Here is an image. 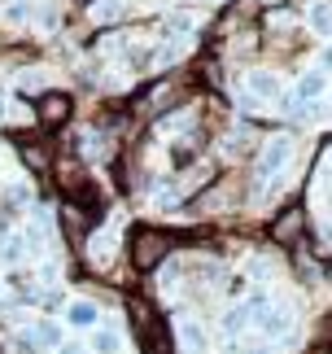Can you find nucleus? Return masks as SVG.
Segmentation results:
<instances>
[{"label": "nucleus", "mask_w": 332, "mask_h": 354, "mask_svg": "<svg viewBox=\"0 0 332 354\" xmlns=\"http://www.w3.org/2000/svg\"><path fill=\"white\" fill-rule=\"evenodd\" d=\"M57 354H88V350H83V346H62Z\"/></svg>", "instance_id": "412c9836"}, {"label": "nucleus", "mask_w": 332, "mask_h": 354, "mask_svg": "<svg viewBox=\"0 0 332 354\" xmlns=\"http://www.w3.org/2000/svg\"><path fill=\"white\" fill-rule=\"evenodd\" d=\"M53 175H57V188H62V201H83L92 206V175H88V162H83L75 149H57L53 153Z\"/></svg>", "instance_id": "f03ea898"}, {"label": "nucleus", "mask_w": 332, "mask_h": 354, "mask_svg": "<svg viewBox=\"0 0 332 354\" xmlns=\"http://www.w3.org/2000/svg\"><path fill=\"white\" fill-rule=\"evenodd\" d=\"M92 350L96 354H118L122 350V337L109 333V328H101V333H92Z\"/></svg>", "instance_id": "a211bd4d"}, {"label": "nucleus", "mask_w": 332, "mask_h": 354, "mask_svg": "<svg viewBox=\"0 0 332 354\" xmlns=\"http://www.w3.org/2000/svg\"><path fill=\"white\" fill-rule=\"evenodd\" d=\"M328 62H332V48H328Z\"/></svg>", "instance_id": "b1692460"}, {"label": "nucleus", "mask_w": 332, "mask_h": 354, "mask_svg": "<svg viewBox=\"0 0 332 354\" xmlns=\"http://www.w3.org/2000/svg\"><path fill=\"white\" fill-rule=\"evenodd\" d=\"M306 26L315 35H332V5H311V13H306Z\"/></svg>", "instance_id": "2eb2a0df"}, {"label": "nucleus", "mask_w": 332, "mask_h": 354, "mask_svg": "<svg viewBox=\"0 0 332 354\" xmlns=\"http://www.w3.org/2000/svg\"><path fill=\"white\" fill-rule=\"evenodd\" d=\"M166 31H171V35H188L192 31V18H188V13H175V18L166 22Z\"/></svg>", "instance_id": "aec40b11"}, {"label": "nucleus", "mask_w": 332, "mask_h": 354, "mask_svg": "<svg viewBox=\"0 0 332 354\" xmlns=\"http://www.w3.org/2000/svg\"><path fill=\"white\" fill-rule=\"evenodd\" d=\"M171 250H175V236L166 227H154V223L131 227V236H127V258H131L136 271H158L171 258Z\"/></svg>", "instance_id": "f257e3e1"}, {"label": "nucleus", "mask_w": 332, "mask_h": 354, "mask_svg": "<svg viewBox=\"0 0 332 354\" xmlns=\"http://www.w3.org/2000/svg\"><path fill=\"white\" fill-rule=\"evenodd\" d=\"M237 201H241V188L232 184V180H214V184H205V193H197V206L201 214H228V210H237Z\"/></svg>", "instance_id": "39448f33"}, {"label": "nucleus", "mask_w": 332, "mask_h": 354, "mask_svg": "<svg viewBox=\"0 0 332 354\" xmlns=\"http://www.w3.org/2000/svg\"><path fill=\"white\" fill-rule=\"evenodd\" d=\"M249 354H271V350H249Z\"/></svg>", "instance_id": "5701e85b"}, {"label": "nucleus", "mask_w": 332, "mask_h": 354, "mask_svg": "<svg viewBox=\"0 0 332 354\" xmlns=\"http://www.w3.org/2000/svg\"><path fill=\"white\" fill-rule=\"evenodd\" d=\"M31 18H35L31 0H9V5H5V22L9 26H22V22H31Z\"/></svg>", "instance_id": "dca6fc26"}, {"label": "nucleus", "mask_w": 332, "mask_h": 354, "mask_svg": "<svg viewBox=\"0 0 332 354\" xmlns=\"http://www.w3.org/2000/svg\"><path fill=\"white\" fill-rule=\"evenodd\" d=\"M293 162V140L288 136H275V140L262 145V153H258V180H280V171Z\"/></svg>", "instance_id": "423d86ee"}, {"label": "nucleus", "mask_w": 332, "mask_h": 354, "mask_svg": "<svg viewBox=\"0 0 332 354\" xmlns=\"http://www.w3.org/2000/svg\"><path fill=\"white\" fill-rule=\"evenodd\" d=\"M245 324H249V306H232L228 315H223V333H228V337H241Z\"/></svg>", "instance_id": "f3484780"}, {"label": "nucleus", "mask_w": 332, "mask_h": 354, "mask_svg": "<svg viewBox=\"0 0 332 354\" xmlns=\"http://www.w3.org/2000/svg\"><path fill=\"white\" fill-rule=\"evenodd\" d=\"M320 354H332V350H320Z\"/></svg>", "instance_id": "393cba45"}, {"label": "nucleus", "mask_w": 332, "mask_h": 354, "mask_svg": "<svg viewBox=\"0 0 332 354\" xmlns=\"http://www.w3.org/2000/svg\"><path fill=\"white\" fill-rule=\"evenodd\" d=\"M118 0H101V5H92V22H114L118 18Z\"/></svg>", "instance_id": "6ab92c4d"}, {"label": "nucleus", "mask_w": 332, "mask_h": 354, "mask_svg": "<svg viewBox=\"0 0 332 354\" xmlns=\"http://www.w3.org/2000/svg\"><path fill=\"white\" fill-rule=\"evenodd\" d=\"M179 342H184V350L201 354L205 350V328H201L197 319H184V324H179Z\"/></svg>", "instance_id": "4468645a"}, {"label": "nucleus", "mask_w": 332, "mask_h": 354, "mask_svg": "<svg viewBox=\"0 0 332 354\" xmlns=\"http://www.w3.org/2000/svg\"><path fill=\"white\" fill-rule=\"evenodd\" d=\"M57 223H62V236L71 241V250H83L88 236H92V227H96L92 206H83V201H62V206H57Z\"/></svg>", "instance_id": "7ed1b4c3"}, {"label": "nucleus", "mask_w": 332, "mask_h": 354, "mask_svg": "<svg viewBox=\"0 0 332 354\" xmlns=\"http://www.w3.org/2000/svg\"><path fill=\"white\" fill-rule=\"evenodd\" d=\"M71 114H75V101L66 97V92H39L35 97L39 127H62V122H71Z\"/></svg>", "instance_id": "0eeeda50"}, {"label": "nucleus", "mask_w": 332, "mask_h": 354, "mask_svg": "<svg viewBox=\"0 0 332 354\" xmlns=\"http://www.w3.org/2000/svg\"><path fill=\"white\" fill-rule=\"evenodd\" d=\"M258 328H262V337H271V342H284V337L293 333V310H288V306L258 310Z\"/></svg>", "instance_id": "6e6552de"}, {"label": "nucleus", "mask_w": 332, "mask_h": 354, "mask_svg": "<svg viewBox=\"0 0 332 354\" xmlns=\"http://www.w3.org/2000/svg\"><path fill=\"white\" fill-rule=\"evenodd\" d=\"M31 346L62 350V346H66V333H62V324H53V319H39L35 328H31Z\"/></svg>", "instance_id": "9d476101"}, {"label": "nucleus", "mask_w": 332, "mask_h": 354, "mask_svg": "<svg viewBox=\"0 0 332 354\" xmlns=\"http://www.w3.org/2000/svg\"><path fill=\"white\" fill-rule=\"evenodd\" d=\"M18 158H22V167H31L35 175L53 171V145H48V140H22Z\"/></svg>", "instance_id": "1a4fd4ad"}, {"label": "nucleus", "mask_w": 332, "mask_h": 354, "mask_svg": "<svg viewBox=\"0 0 332 354\" xmlns=\"http://www.w3.org/2000/svg\"><path fill=\"white\" fill-rule=\"evenodd\" d=\"M66 319H71L75 328H96V319H101V310H96V302H75L71 310H66Z\"/></svg>", "instance_id": "ddd939ff"}, {"label": "nucleus", "mask_w": 332, "mask_h": 354, "mask_svg": "<svg viewBox=\"0 0 332 354\" xmlns=\"http://www.w3.org/2000/svg\"><path fill=\"white\" fill-rule=\"evenodd\" d=\"M302 236H306V210H302V206H284V210L271 219V245L293 250Z\"/></svg>", "instance_id": "20e7f679"}, {"label": "nucleus", "mask_w": 332, "mask_h": 354, "mask_svg": "<svg viewBox=\"0 0 332 354\" xmlns=\"http://www.w3.org/2000/svg\"><path fill=\"white\" fill-rule=\"evenodd\" d=\"M0 122H5V101H0Z\"/></svg>", "instance_id": "4be33fe9"}, {"label": "nucleus", "mask_w": 332, "mask_h": 354, "mask_svg": "<svg viewBox=\"0 0 332 354\" xmlns=\"http://www.w3.org/2000/svg\"><path fill=\"white\" fill-rule=\"evenodd\" d=\"M324 88H328V75H324V71H306V75L297 79V92H293V97H297V101H311V105H315V101L324 97Z\"/></svg>", "instance_id": "9b49d317"}, {"label": "nucleus", "mask_w": 332, "mask_h": 354, "mask_svg": "<svg viewBox=\"0 0 332 354\" xmlns=\"http://www.w3.org/2000/svg\"><path fill=\"white\" fill-rule=\"evenodd\" d=\"M249 97H254V101H275V97H280V79L267 75V71H254V75H249Z\"/></svg>", "instance_id": "f8f14e48"}]
</instances>
